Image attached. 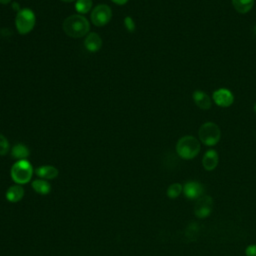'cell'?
Here are the masks:
<instances>
[{"label":"cell","instance_id":"obj_1","mask_svg":"<svg viewBox=\"0 0 256 256\" xmlns=\"http://www.w3.org/2000/svg\"><path fill=\"white\" fill-rule=\"evenodd\" d=\"M62 27L67 36L71 38H81L88 34L90 23L83 15L73 14L64 19Z\"/></svg>","mask_w":256,"mask_h":256},{"label":"cell","instance_id":"obj_2","mask_svg":"<svg viewBox=\"0 0 256 256\" xmlns=\"http://www.w3.org/2000/svg\"><path fill=\"white\" fill-rule=\"evenodd\" d=\"M175 150L179 158L183 160H192L199 155L201 143L195 136L185 135L178 139Z\"/></svg>","mask_w":256,"mask_h":256},{"label":"cell","instance_id":"obj_3","mask_svg":"<svg viewBox=\"0 0 256 256\" xmlns=\"http://www.w3.org/2000/svg\"><path fill=\"white\" fill-rule=\"evenodd\" d=\"M198 139L205 146L213 147L221 139V130L219 126L212 121L204 122L198 130Z\"/></svg>","mask_w":256,"mask_h":256},{"label":"cell","instance_id":"obj_4","mask_svg":"<svg viewBox=\"0 0 256 256\" xmlns=\"http://www.w3.org/2000/svg\"><path fill=\"white\" fill-rule=\"evenodd\" d=\"M33 167L27 159L17 160L11 167L10 175L12 180L19 185L28 183L33 175Z\"/></svg>","mask_w":256,"mask_h":256},{"label":"cell","instance_id":"obj_5","mask_svg":"<svg viewBox=\"0 0 256 256\" xmlns=\"http://www.w3.org/2000/svg\"><path fill=\"white\" fill-rule=\"evenodd\" d=\"M36 23V17L34 12L29 8H23L20 11L17 12L16 18H15V25L17 28V31L25 35L32 31Z\"/></svg>","mask_w":256,"mask_h":256},{"label":"cell","instance_id":"obj_6","mask_svg":"<svg viewBox=\"0 0 256 256\" xmlns=\"http://www.w3.org/2000/svg\"><path fill=\"white\" fill-rule=\"evenodd\" d=\"M214 207V200L211 195L204 194L200 198H198L194 203L193 213L194 216L198 219H206L208 218Z\"/></svg>","mask_w":256,"mask_h":256},{"label":"cell","instance_id":"obj_7","mask_svg":"<svg viewBox=\"0 0 256 256\" xmlns=\"http://www.w3.org/2000/svg\"><path fill=\"white\" fill-rule=\"evenodd\" d=\"M112 17V10L110 6L106 4H98L92 9V12L90 14V19L91 22L97 26H105L109 21L111 20Z\"/></svg>","mask_w":256,"mask_h":256},{"label":"cell","instance_id":"obj_8","mask_svg":"<svg viewBox=\"0 0 256 256\" xmlns=\"http://www.w3.org/2000/svg\"><path fill=\"white\" fill-rule=\"evenodd\" d=\"M184 197L188 200L196 201L198 198L205 194V187L197 180H188L183 184Z\"/></svg>","mask_w":256,"mask_h":256},{"label":"cell","instance_id":"obj_9","mask_svg":"<svg viewBox=\"0 0 256 256\" xmlns=\"http://www.w3.org/2000/svg\"><path fill=\"white\" fill-rule=\"evenodd\" d=\"M212 101L219 107L227 108L234 102V95L228 88H218L212 94Z\"/></svg>","mask_w":256,"mask_h":256},{"label":"cell","instance_id":"obj_10","mask_svg":"<svg viewBox=\"0 0 256 256\" xmlns=\"http://www.w3.org/2000/svg\"><path fill=\"white\" fill-rule=\"evenodd\" d=\"M202 166L205 171L211 172L215 170L219 163V155L215 149H208L202 156Z\"/></svg>","mask_w":256,"mask_h":256},{"label":"cell","instance_id":"obj_11","mask_svg":"<svg viewBox=\"0 0 256 256\" xmlns=\"http://www.w3.org/2000/svg\"><path fill=\"white\" fill-rule=\"evenodd\" d=\"M192 99L195 105L202 110H209L212 106V99L203 90H195L192 93Z\"/></svg>","mask_w":256,"mask_h":256},{"label":"cell","instance_id":"obj_12","mask_svg":"<svg viewBox=\"0 0 256 256\" xmlns=\"http://www.w3.org/2000/svg\"><path fill=\"white\" fill-rule=\"evenodd\" d=\"M84 45L90 52H97L102 46V39L96 32H90L84 39Z\"/></svg>","mask_w":256,"mask_h":256},{"label":"cell","instance_id":"obj_13","mask_svg":"<svg viewBox=\"0 0 256 256\" xmlns=\"http://www.w3.org/2000/svg\"><path fill=\"white\" fill-rule=\"evenodd\" d=\"M35 173L41 179L50 180V179H55L58 176L59 171L56 167L52 165H43V166L37 167L35 170Z\"/></svg>","mask_w":256,"mask_h":256},{"label":"cell","instance_id":"obj_14","mask_svg":"<svg viewBox=\"0 0 256 256\" xmlns=\"http://www.w3.org/2000/svg\"><path fill=\"white\" fill-rule=\"evenodd\" d=\"M24 196V189L21 185L19 184H15V185H12L10 186L6 193H5V197L6 199L11 202V203H16V202H19L20 200H22Z\"/></svg>","mask_w":256,"mask_h":256},{"label":"cell","instance_id":"obj_15","mask_svg":"<svg viewBox=\"0 0 256 256\" xmlns=\"http://www.w3.org/2000/svg\"><path fill=\"white\" fill-rule=\"evenodd\" d=\"M31 186H32L33 190H34L36 193L40 194V195H47V194H49L50 191H51V185H50V183H49L47 180H45V179H41V178L36 179V180H34V181L32 182Z\"/></svg>","mask_w":256,"mask_h":256},{"label":"cell","instance_id":"obj_16","mask_svg":"<svg viewBox=\"0 0 256 256\" xmlns=\"http://www.w3.org/2000/svg\"><path fill=\"white\" fill-rule=\"evenodd\" d=\"M255 0H232L234 9L240 14L248 13L254 6Z\"/></svg>","mask_w":256,"mask_h":256},{"label":"cell","instance_id":"obj_17","mask_svg":"<svg viewBox=\"0 0 256 256\" xmlns=\"http://www.w3.org/2000/svg\"><path fill=\"white\" fill-rule=\"evenodd\" d=\"M11 155L13 158H15L17 160L26 159L29 156V149L26 145H24L22 143H17L12 147Z\"/></svg>","mask_w":256,"mask_h":256},{"label":"cell","instance_id":"obj_18","mask_svg":"<svg viewBox=\"0 0 256 256\" xmlns=\"http://www.w3.org/2000/svg\"><path fill=\"white\" fill-rule=\"evenodd\" d=\"M183 193V185L179 182H174L167 187L166 195L170 199H176Z\"/></svg>","mask_w":256,"mask_h":256},{"label":"cell","instance_id":"obj_19","mask_svg":"<svg viewBox=\"0 0 256 256\" xmlns=\"http://www.w3.org/2000/svg\"><path fill=\"white\" fill-rule=\"evenodd\" d=\"M92 0H77L75 3V9L79 14H86L92 8Z\"/></svg>","mask_w":256,"mask_h":256},{"label":"cell","instance_id":"obj_20","mask_svg":"<svg viewBox=\"0 0 256 256\" xmlns=\"http://www.w3.org/2000/svg\"><path fill=\"white\" fill-rule=\"evenodd\" d=\"M10 145L7 138L0 133V156H4L9 152Z\"/></svg>","mask_w":256,"mask_h":256},{"label":"cell","instance_id":"obj_21","mask_svg":"<svg viewBox=\"0 0 256 256\" xmlns=\"http://www.w3.org/2000/svg\"><path fill=\"white\" fill-rule=\"evenodd\" d=\"M124 25H125L126 29H127L129 32H133V31L135 30V27H136L134 20H133L132 17H130V16H127V17L124 18Z\"/></svg>","mask_w":256,"mask_h":256},{"label":"cell","instance_id":"obj_22","mask_svg":"<svg viewBox=\"0 0 256 256\" xmlns=\"http://www.w3.org/2000/svg\"><path fill=\"white\" fill-rule=\"evenodd\" d=\"M245 256H256V244H249L244 250Z\"/></svg>","mask_w":256,"mask_h":256},{"label":"cell","instance_id":"obj_23","mask_svg":"<svg viewBox=\"0 0 256 256\" xmlns=\"http://www.w3.org/2000/svg\"><path fill=\"white\" fill-rule=\"evenodd\" d=\"M111 1L114 2L117 5H124V4H126L128 2V0H111Z\"/></svg>","mask_w":256,"mask_h":256},{"label":"cell","instance_id":"obj_24","mask_svg":"<svg viewBox=\"0 0 256 256\" xmlns=\"http://www.w3.org/2000/svg\"><path fill=\"white\" fill-rule=\"evenodd\" d=\"M11 2V0H0V4H8V3H10Z\"/></svg>","mask_w":256,"mask_h":256},{"label":"cell","instance_id":"obj_25","mask_svg":"<svg viewBox=\"0 0 256 256\" xmlns=\"http://www.w3.org/2000/svg\"><path fill=\"white\" fill-rule=\"evenodd\" d=\"M63 2H66V3H70V2H74V1H77V0H61Z\"/></svg>","mask_w":256,"mask_h":256},{"label":"cell","instance_id":"obj_26","mask_svg":"<svg viewBox=\"0 0 256 256\" xmlns=\"http://www.w3.org/2000/svg\"><path fill=\"white\" fill-rule=\"evenodd\" d=\"M253 111H254V113L256 114V102H255L254 105H253Z\"/></svg>","mask_w":256,"mask_h":256},{"label":"cell","instance_id":"obj_27","mask_svg":"<svg viewBox=\"0 0 256 256\" xmlns=\"http://www.w3.org/2000/svg\"><path fill=\"white\" fill-rule=\"evenodd\" d=\"M254 28H255V32H256V26H255V27H254Z\"/></svg>","mask_w":256,"mask_h":256}]
</instances>
